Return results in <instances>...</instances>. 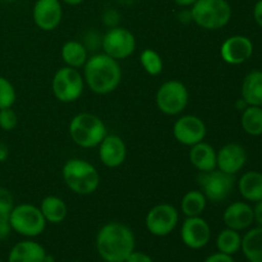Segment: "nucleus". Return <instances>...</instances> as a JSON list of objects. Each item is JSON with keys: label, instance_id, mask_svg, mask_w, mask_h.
Wrapping results in <instances>:
<instances>
[{"label": "nucleus", "instance_id": "9d476101", "mask_svg": "<svg viewBox=\"0 0 262 262\" xmlns=\"http://www.w3.org/2000/svg\"><path fill=\"white\" fill-rule=\"evenodd\" d=\"M136 46L135 35L128 28L120 26L110 28L101 38L102 53L118 61L129 58L135 53Z\"/></svg>", "mask_w": 262, "mask_h": 262}, {"label": "nucleus", "instance_id": "7ed1b4c3", "mask_svg": "<svg viewBox=\"0 0 262 262\" xmlns=\"http://www.w3.org/2000/svg\"><path fill=\"white\" fill-rule=\"evenodd\" d=\"M66 186L73 193L79 196H89L95 193L100 187V173L95 165L83 159H69L61 170Z\"/></svg>", "mask_w": 262, "mask_h": 262}, {"label": "nucleus", "instance_id": "37998d69", "mask_svg": "<svg viewBox=\"0 0 262 262\" xmlns=\"http://www.w3.org/2000/svg\"><path fill=\"white\" fill-rule=\"evenodd\" d=\"M71 262H79V261H71Z\"/></svg>", "mask_w": 262, "mask_h": 262}, {"label": "nucleus", "instance_id": "423d86ee", "mask_svg": "<svg viewBox=\"0 0 262 262\" xmlns=\"http://www.w3.org/2000/svg\"><path fill=\"white\" fill-rule=\"evenodd\" d=\"M9 223L12 230L27 238L42 234L48 224L40 207L32 204H19L14 206L9 215Z\"/></svg>", "mask_w": 262, "mask_h": 262}, {"label": "nucleus", "instance_id": "c9c22d12", "mask_svg": "<svg viewBox=\"0 0 262 262\" xmlns=\"http://www.w3.org/2000/svg\"><path fill=\"white\" fill-rule=\"evenodd\" d=\"M253 18L256 23L262 28V0H257L253 7Z\"/></svg>", "mask_w": 262, "mask_h": 262}, {"label": "nucleus", "instance_id": "2eb2a0df", "mask_svg": "<svg viewBox=\"0 0 262 262\" xmlns=\"http://www.w3.org/2000/svg\"><path fill=\"white\" fill-rule=\"evenodd\" d=\"M253 54V43L248 37L235 35L228 37L220 46V56L230 66H239L247 61Z\"/></svg>", "mask_w": 262, "mask_h": 262}, {"label": "nucleus", "instance_id": "a18cd8bd", "mask_svg": "<svg viewBox=\"0 0 262 262\" xmlns=\"http://www.w3.org/2000/svg\"><path fill=\"white\" fill-rule=\"evenodd\" d=\"M0 262H2V261H0Z\"/></svg>", "mask_w": 262, "mask_h": 262}, {"label": "nucleus", "instance_id": "c756f323", "mask_svg": "<svg viewBox=\"0 0 262 262\" xmlns=\"http://www.w3.org/2000/svg\"><path fill=\"white\" fill-rule=\"evenodd\" d=\"M17 100V92L12 82L0 76V109L12 107Z\"/></svg>", "mask_w": 262, "mask_h": 262}, {"label": "nucleus", "instance_id": "bb28decb", "mask_svg": "<svg viewBox=\"0 0 262 262\" xmlns=\"http://www.w3.org/2000/svg\"><path fill=\"white\" fill-rule=\"evenodd\" d=\"M241 124L243 130L250 136L262 135V107L248 105L242 113Z\"/></svg>", "mask_w": 262, "mask_h": 262}, {"label": "nucleus", "instance_id": "6ab92c4d", "mask_svg": "<svg viewBox=\"0 0 262 262\" xmlns=\"http://www.w3.org/2000/svg\"><path fill=\"white\" fill-rule=\"evenodd\" d=\"M188 158L192 166L200 173L216 169V150L205 141L191 146Z\"/></svg>", "mask_w": 262, "mask_h": 262}, {"label": "nucleus", "instance_id": "473e14b6", "mask_svg": "<svg viewBox=\"0 0 262 262\" xmlns=\"http://www.w3.org/2000/svg\"><path fill=\"white\" fill-rule=\"evenodd\" d=\"M124 262H154V260L147 253L140 252V251H133Z\"/></svg>", "mask_w": 262, "mask_h": 262}, {"label": "nucleus", "instance_id": "a19ab883", "mask_svg": "<svg viewBox=\"0 0 262 262\" xmlns=\"http://www.w3.org/2000/svg\"><path fill=\"white\" fill-rule=\"evenodd\" d=\"M43 262H55V258H54L51 255H48V253H46L45 260H43Z\"/></svg>", "mask_w": 262, "mask_h": 262}, {"label": "nucleus", "instance_id": "79ce46f5", "mask_svg": "<svg viewBox=\"0 0 262 262\" xmlns=\"http://www.w3.org/2000/svg\"><path fill=\"white\" fill-rule=\"evenodd\" d=\"M7 2H15V0H7Z\"/></svg>", "mask_w": 262, "mask_h": 262}, {"label": "nucleus", "instance_id": "58836bf2", "mask_svg": "<svg viewBox=\"0 0 262 262\" xmlns=\"http://www.w3.org/2000/svg\"><path fill=\"white\" fill-rule=\"evenodd\" d=\"M173 2L181 8H191L197 0H173Z\"/></svg>", "mask_w": 262, "mask_h": 262}, {"label": "nucleus", "instance_id": "f3484780", "mask_svg": "<svg viewBox=\"0 0 262 262\" xmlns=\"http://www.w3.org/2000/svg\"><path fill=\"white\" fill-rule=\"evenodd\" d=\"M247 163V152L239 143H227L216 152V169L228 174H237Z\"/></svg>", "mask_w": 262, "mask_h": 262}, {"label": "nucleus", "instance_id": "b1692460", "mask_svg": "<svg viewBox=\"0 0 262 262\" xmlns=\"http://www.w3.org/2000/svg\"><path fill=\"white\" fill-rule=\"evenodd\" d=\"M238 189L245 200L258 202L262 200V174L258 171H247L241 177Z\"/></svg>", "mask_w": 262, "mask_h": 262}, {"label": "nucleus", "instance_id": "20e7f679", "mask_svg": "<svg viewBox=\"0 0 262 262\" xmlns=\"http://www.w3.org/2000/svg\"><path fill=\"white\" fill-rule=\"evenodd\" d=\"M69 136L82 148H95L101 143L107 129L101 118L91 113H79L69 123Z\"/></svg>", "mask_w": 262, "mask_h": 262}, {"label": "nucleus", "instance_id": "cd10ccee", "mask_svg": "<svg viewBox=\"0 0 262 262\" xmlns=\"http://www.w3.org/2000/svg\"><path fill=\"white\" fill-rule=\"evenodd\" d=\"M241 246H242V237L239 232L230 228L223 229L216 238L217 250L225 255H235L241 250Z\"/></svg>", "mask_w": 262, "mask_h": 262}, {"label": "nucleus", "instance_id": "72a5a7b5", "mask_svg": "<svg viewBox=\"0 0 262 262\" xmlns=\"http://www.w3.org/2000/svg\"><path fill=\"white\" fill-rule=\"evenodd\" d=\"M204 262H235L234 258L230 255H225V253L216 252L210 255Z\"/></svg>", "mask_w": 262, "mask_h": 262}, {"label": "nucleus", "instance_id": "e433bc0d", "mask_svg": "<svg viewBox=\"0 0 262 262\" xmlns=\"http://www.w3.org/2000/svg\"><path fill=\"white\" fill-rule=\"evenodd\" d=\"M253 216H255V222H257L262 227V200L256 202V206L253 207Z\"/></svg>", "mask_w": 262, "mask_h": 262}, {"label": "nucleus", "instance_id": "4be33fe9", "mask_svg": "<svg viewBox=\"0 0 262 262\" xmlns=\"http://www.w3.org/2000/svg\"><path fill=\"white\" fill-rule=\"evenodd\" d=\"M40 210L49 224H60L68 216V206L66 201L58 196H46L41 201Z\"/></svg>", "mask_w": 262, "mask_h": 262}, {"label": "nucleus", "instance_id": "f8f14e48", "mask_svg": "<svg viewBox=\"0 0 262 262\" xmlns=\"http://www.w3.org/2000/svg\"><path fill=\"white\" fill-rule=\"evenodd\" d=\"M206 124L196 115H182L173 125V136L181 145L191 146L205 141L206 137Z\"/></svg>", "mask_w": 262, "mask_h": 262}, {"label": "nucleus", "instance_id": "dca6fc26", "mask_svg": "<svg viewBox=\"0 0 262 262\" xmlns=\"http://www.w3.org/2000/svg\"><path fill=\"white\" fill-rule=\"evenodd\" d=\"M97 147L100 161L106 168H119L127 159V146L123 138L117 135H106Z\"/></svg>", "mask_w": 262, "mask_h": 262}, {"label": "nucleus", "instance_id": "c03bdc74", "mask_svg": "<svg viewBox=\"0 0 262 262\" xmlns=\"http://www.w3.org/2000/svg\"><path fill=\"white\" fill-rule=\"evenodd\" d=\"M256 2H257V0H256Z\"/></svg>", "mask_w": 262, "mask_h": 262}, {"label": "nucleus", "instance_id": "aec40b11", "mask_svg": "<svg viewBox=\"0 0 262 262\" xmlns=\"http://www.w3.org/2000/svg\"><path fill=\"white\" fill-rule=\"evenodd\" d=\"M46 251L35 241H22L13 246L8 256V262H43Z\"/></svg>", "mask_w": 262, "mask_h": 262}, {"label": "nucleus", "instance_id": "f257e3e1", "mask_svg": "<svg viewBox=\"0 0 262 262\" xmlns=\"http://www.w3.org/2000/svg\"><path fill=\"white\" fill-rule=\"evenodd\" d=\"M135 248V233L123 223H107L96 235L97 253L105 262H124Z\"/></svg>", "mask_w": 262, "mask_h": 262}, {"label": "nucleus", "instance_id": "a878e982", "mask_svg": "<svg viewBox=\"0 0 262 262\" xmlns=\"http://www.w3.org/2000/svg\"><path fill=\"white\" fill-rule=\"evenodd\" d=\"M206 205L207 200L205 194L200 189H192V191H188L182 197V214L186 217L201 216L202 212L206 209Z\"/></svg>", "mask_w": 262, "mask_h": 262}, {"label": "nucleus", "instance_id": "f03ea898", "mask_svg": "<svg viewBox=\"0 0 262 262\" xmlns=\"http://www.w3.org/2000/svg\"><path fill=\"white\" fill-rule=\"evenodd\" d=\"M82 76L94 94L109 95L119 87L123 73L119 61L101 53L87 59Z\"/></svg>", "mask_w": 262, "mask_h": 262}, {"label": "nucleus", "instance_id": "ea45409f", "mask_svg": "<svg viewBox=\"0 0 262 262\" xmlns=\"http://www.w3.org/2000/svg\"><path fill=\"white\" fill-rule=\"evenodd\" d=\"M60 2L67 5H71V7H77V5H81L84 0H60Z\"/></svg>", "mask_w": 262, "mask_h": 262}, {"label": "nucleus", "instance_id": "1a4fd4ad", "mask_svg": "<svg viewBox=\"0 0 262 262\" xmlns=\"http://www.w3.org/2000/svg\"><path fill=\"white\" fill-rule=\"evenodd\" d=\"M197 183L207 201L219 204L232 194L234 189V176L224 173L219 169L201 171L197 177Z\"/></svg>", "mask_w": 262, "mask_h": 262}, {"label": "nucleus", "instance_id": "6e6552de", "mask_svg": "<svg viewBox=\"0 0 262 262\" xmlns=\"http://www.w3.org/2000/svg\"><path fill=\"white\" fill-rule=\"evenodd\" d=\"M83 76L78 69L63 67L55 72L51 81V90L58 101L64 104L76 102L81 99L84 91Z\"/></svg>", "mask_w": 262, "mask_h": 262}, {"label": "nucleus", "instance_id": "7c9ffc66", "mask_svg": "<svg viewBox=\"0 0 262 262\" xmlns=\"http://www.w3.org/2000/svg\"><path fill=\"white\" fill-rule=\"evenodd\" d=\"M14 206V197L12 192L5 187H0V219H9Z\"/></svg>", "mask_w": 262, "mask_h": 262}, {"label": "nucleus", "instance_id": "4c0bfd02", "mask_svg": "<svg viewBox=\"0 0 262 262\" xmlns=\"http://www.w3.org/2000/svg\"><path fill=\"white\" fill-rule=\"evenodd\" d=\"M8 155H9L8 147L2 142V141H0V163H4V161L7 160Z\"/></svg>", "mask_w": 262, "mask_h": 262}, {"label": "nucleus", "instance_id": "ddd939ff", "mask_svg": "<svg viewBox=\"0 0 262 262\" xmlns=\"http://www.w3.org/2000/svg\"><path fill=\"white\" fill-rule=\"evenodd\" d=\"M33 23L41 31L56 30L63 19V5L60 0H36L32 9Z\"/></svg>", "mask_w": 262, "mask_h": 262}, {"label": "nucleus", "instance_id": "393cba45", "mask_svg": "<svg viewBox=\"0 0 262 262\" xmlns=\"http://www.w3.org/2000/svg\"><path fill=\"white\" fill-rule=\"evenodd\" d=\"M241 250L250 262H262V227L253 228L246 233Z\"/></svg>", "mask_w": 262, "mask_h": 262}, {"label": "nucleus", "instance_id": "9b49d317", "mask_svg": "<svg viewBox=\"0 0 262 262\" xmlns=\"http://www.w3.org/2000/svg\"><path fill=\"white\" fill-rule=\"evenodd\" d=\"M179 212L173 205L158 204L148 210L145 217V225L148 233L155 237H166L177 228Z\"/></svg>", "mask_w": 262, "mask_h": 262}, {"label": "nucleus", "instance_id": "4468645a", "mask_svg": "<svg viewBox=\"0 0 262 262\" xmlns=\"http://www.w3.org/2000/svg\"><path fill=\"white\" fill-rule=\"evenodd\" d=\"M181 238L191 250H201L211 239V228L204 217H186L181 228Z\"/></svg>", "mask_w": 262, "mask_h": 262}, {"label": "nucleus", "instance_id": "c85d7f7f", "mask_svg": "<svg viewBox=\"0 0 262 262\" xmlns=\"http://www.w3.org/2000/svg\"><path fill=\"white\" fill-rule=\"evenodd\" d=\"M140 63L148 76L156 77L163 73L164 61L160 54L154 49H145L140 55Z\"/></svg>", "mask_w": 262, "mask_h": 262}, {"label": "nucleus", "instance_id": "412c9836", "mask_svg": "<svg viewBox=\"0 0 262 262\" xmlns=\"http://www.w3.org/2000/svg\"><path fill=\"white\" fill-rule=\"evenodd\" d=\"M60 55L63 61L66 63V66L74 69L83 68L87 59L90 58L87 46L76 40L67 41V42L61 46Z\"/></svg>", "mask_w": 262, "mask_h": 262}, {"label": "nucleus", "instance_id": "a211bd4d", "mask_svg": "<svg viewBox=\"0 0 262 262\" xmlns=\"http://www.w3.org/2000/svg\"><path fill=\"white\" fill-rule=\"evenodd\" d=\"M223 222L225 227L237 230V232L247 229L255 222L253 209L247 202H233L225 209L223 214Z\"/></svg>", "mask_w": 262, "mask_h": 262}, {"label": "nucleus", "instance_id": "39448f33", "mask_svg": "<svg viewBox=\"0 0 262 262\" xmlns=\"http://www.w3.org/2000/svg\"><path fill=\"white\" fill-rule=\"evenodd\" d=\"M191 19L206 31H217L232 19V7L228 0H197L191 8Z\"/></svg>", "mask_w": 262, "mask_h": 262}, {"label": "nucleus", "instance_id": "0eeeda50", "mask_svg": "<svg viewBox=\"0 0 262 262\" xmlns=\"http://www.w3.org/2000/svg\"><path fill=\"white\" fill-rule=\"evenodd\" d=\"M156 106L169 117L181 115L189 101V92L186 84L178 79L166 81L159 87L155 96Z\"/></svg>", "mask_w": 262, "mask_h": 262}, {"label": "nucleus", "instance_id": "5701e85b", "mask_svg": "<svg viewBox=\"0 0 262 262\" xmlns=\"http://www.w3.org/2000/svg\"><path fill=\"white\" fill-rule=\"evenodd\" d=\"M242 99L247 105L262 106V72L252 71L242 83Z\"/></svg>", "mask_w": 262, "mask_h": 262}, {"label": "nucleus", "instance_id": "2f4dec72", "mask_svg": "<svg viewBox=\"0 0 262 262\" xmlns=\"http://www.w3.org/2000/svg\"><path fill=\"white\" fill-rule=\"evenodd\" d=\"M18 125V115L12 107H7V109H0V128L3 130H10L14 129Z\"/></svg>", "mask_w": 262, "mask_h": 262}, {"label": "nucleus", "instance_id": "f704fd0d", "mask_svg": "<svg viewBox=\"0 0 262 262\" xmlns=\"http://www.w3.org/2000/svg\"><path fill=\"white\" fill-rule=\"evenodd\" d=\"M10 232H12V227H10L9 219H0V241L7 239Z\"/></svg>", "mask_w": 262, "mask_h": 262}]
</instances>
